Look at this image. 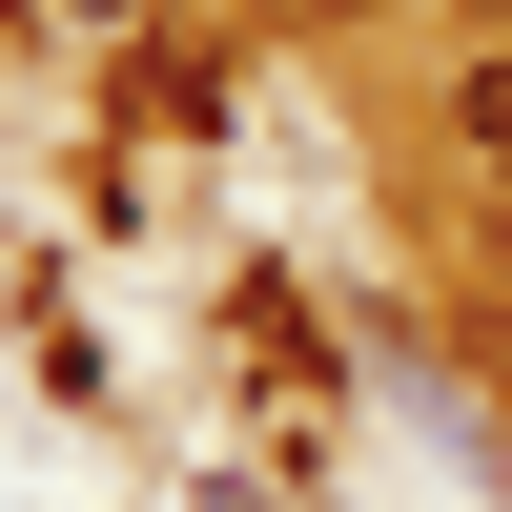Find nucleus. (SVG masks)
Instances as JSON below:
<instances>
[{"instance_id": "nucleus-2", "label": "nucleus", "mask_w": 512, "mask_h": 512, "mask_svg": "<svg viewBox=\"0 0 512 512\" xmlns=\"http://www.w3.org/2000/svg\"><path fill=\"white\" fill-rule=\"evenodd\" d=\"M185 512H287V492H267V472H205V492H185Z\"/></svg>"}, {"instance_id": "nucleus-1", "label": "nucleus", "mask_w": 512, "mask_h": 512, "mask_svg": "<svg viewBox=\"0 0 512 512\" xmlns=\"http://www.w3.org/2000/svg\"><path fill=\"white\" fill-rule=\"evenodd\" d=\"M451 123H472V144L512 164V62H472V103H451Z\"/></svg>"}, {"instance_id": "nucleus-3", "label": "nucleus", "mask_w": 512, "mask_h": 512, "mask_svg": "<svg viewBox=\"0 0 512 512\" xmlns=\"http://www.w3.org/2000/svg\"><path fill=\"white\" fill-rule=\"evenodd\" d=\"M62 21H123V0H62Z\"/></svg>"}]
</instances>
